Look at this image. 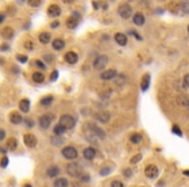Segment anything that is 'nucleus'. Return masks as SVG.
<instances>
[{
	"instance_id": "obj_1",
	"label": "nucleus",
	"mask_w": 189,
	"mask_h": 187,
	"mask_svg": "<svg viewBox=\"0 0 189 187\" xmlns=\"http://www.w3.org/2000/svg\"><path fill=\"white\" fill-rule=\"evenodd\" d=\"M66 172L70 177H80L83 175V168L79 165L78 163H70L68 166H66Z\"/></svg>"
},
{
	"instance_id": "obj_2",
	"label": "nucleus",
	"mask_w": 189,
	"mask_h": 187,
	"mask_svg": "<svg viewBox=\"0 0 189 187\" xmlns=\"http://www.w3.org/2000/svg\"><path fill=\"white\" fill-rule=\"evenodd\" d=\"M108 61H109L108 56H105V55H100V56H97L93 60V68L96 69V70H102V69L106 66Z\"/></svg>"
},
{
	"instance_id": "obj_3",
	"label": "nucleus",
	"mask_w": 189,
	"mask_h": 187,
	"mask_svg": "<svg viewBox=\"0 0 189 187\" xmlns=\"http://www.w3.org/2000/svg\"><path fill=\"white\" fill-rule=\"evenodd\" d=\"M118 13H119V16H121L122 18H124V19L130 18V17H131V15H132L131 5L127 4V3L121 4V5H119V8H118Z\"/></svg>"
},
{
	"instance_id": "obj_4",
	"label": "nucleus",
	"mask_w": 189,
	"mask_h": 187,
	"mask_svg": "<svg viewBox=\"0 0 189 187\" xmlns=\"http://www.w3.org/2000/svg\"><path fill=\"white\" fill-rule=\"evenodd\" d=\"M60 124L62 125L66 130H70L75 126V120H74L71 116H69V114H65V116H62L60 118Z\"/></svg>"
},
{
	"instance_id": "obj_5",
	"label": "nucleus",
	"mask_w": 189,
	"mask_h": 187,
	"mask_svg": "<svg viewBox=\"0 0 189 187\" xmlns=\"http://www.w3.org/2000/svg\"><path fill=\"white\" fill-rule=\"evenodd\" d=\"M62 156L65 158H68V160H75V158L78 157V152H77V149L74 148V147H65V148L62 149Z\"/></svg>"
},
{
	"instance_id": "obj_6",
	"label": "nucleus",
	"mask_w": 189,
	"mask_h": 187,
	"mask_svg": "<svg viewBox=\"0 0 189 187\" xmlns=\"http://www.w3.org/2000/svg\"><path fill=\"white\" fill-rule=\"evenodd\" d=\"M52 120H53V116H51V114L41 116L39 118V126H40V129H48L52 124Z\"/></svg>"
},
{
	"instance_id": "obj_7",
	"label": "nucleus",
	"mask_w": 189,
	"mask_h": 187,
	"mask_svg": "<svg viewBox=\"0 0 189 187\" xmlns=\"http://www.w3.org/2000/svg\"><path fill=\"white\" fill-rule=\"evenodd\" d=\"M23 142L27 147H30V148L37 146V138H35V135H32V134H25Z\"/></svg>"
},
{
	"instance_id": "obj_8",
	"label": "nucleus",
	"mask_w": 189,
	"mask_h": 187,
	"mask_svg": "<svg viewBox=\"0 0 189 187\" xmlns=\"http://www.w3.org/2000/svg\"><path fill=\"white\" fill-rule=\"evenodd\" d=\"M88 127H90V130L93 133V135L99 136V138H105V136H106L105 131L102 130V129H100L99 126H96L94 124H88Z\"/></svg>"
},
{
	"instance_id": "obj_9",
	"label": "nucleus",
	"mask_w": 189,
	"mask_h": 187,
	"mask_svg": "<svg viewBox=\"0 0 189 187\" xmlns=\"http://www.w3.org/2000/svg\"><path fill=\"white\" fill-rule=\"evenodd\" d=\"M145 175L148 178H155L158 175V168L155 165H148L145 168Z\"/></svg>"
},
{
	"instance_id": "obj_10",
	"label": "nucleus",
	"mask_w": 189,
	"mask_h": 187,
	"mask_svg": "<svg viewBox=\"0 0 189 187\" xmlns=\"http://www.w3.org/2000/svg\"><path fill=\"white\" fill-rule=\"evenodd\" d=\"M13 35H14V30H13L10 26H7V27H4V29L1 30V37L4 39H7V40L12 39Z\"/></svg>"
},
{
	"instance_id": "obj_11",
	"label": "nucleus",
	"mask_w": 189,
	"mask_h": 187,
	"mask_svg": "<svg viewBox=\"0 0 189 187\" xmlns=\"http://www.w3.org/2000/svg\"><path fill=\"white\" fill-rule=\"evenodd\" d=\"M83 156H84L86 160H93L94 156H96V149L92 148V147H87L83 151Z\"/></svg>"
},
{
	"instance_id": "obj_12",
	"label": "nucleus",
	"mask_w": 189,
	"mask_h": 187,
	"mask_svg": "<svg viewBox=\"0 0 189 187\" xmlns=\"http://www.w3.org/2000/svg\"><path fill=\"white\" fill-rule=\"evenodd\" d=\"M48 15L51 16V17H58V16L61 15L60 7H58V5H56V4L49 5V8H48Z\"/></svg>"
},
{
	"instance_id": "obj_13",
	"label": "nucleus",
	"mask_w": 189,
	"mask_h": 187,
	"mask_svg": "<svg viewBox=\"0 0 189 187\" xmlns=\"http://www.w3.org/2000/svg\"><path fill=\"white\" fill-rule=\"evenodd\" d=\"M65 61L69 64H71V65H73V64H77L78 63V55L73 51L68 52V54L65 55Z\"/></svg>"
},
{
	"instance_id": "obj_14",
	"label": "nucleus",
	"mask_w": 189,
	"mask_h": 187,
	"mask_svg": "<svg viewBox=\"0 0 189 187\" xmlns=\"http://www.w3.org/2000/svg\"><path fill=\"white\" fill-rule=\"evenodd\" d=\"M101 79H105V81H109V79H113V78L117 77V72L110 69V70H105L104 73H101Z\"/></svg>"
},
{
	"instance_id": "obj_15",
	"label": "nucleus",
	"mask_w": 189,
	"mask_h": 187,
	"mask_svg": "<svg viewBox=\"0 0 189 187\" xmlns=\"http://www.w3.org/2000/svg\"><path fill=\"white\" fill-rule=\"evenodd\" d=\"M114 39H115V42L119 44V46H126L127 44V37L124 34H122V33H117Z\"/></svg>"
},
{
	"instance_id": "obj_16",
	"label": "nucleus",
	"mask_w": 189,
	"mask_h": 187,
	"mask_svg": "<svg viewBox=\"0 0 189 187\" xmlns=\"http://www.w3.org/2000/svg\"><path fill=\"white\" fill-rule=\"evenodd\" d=\"M96 118L99 120L100 122L106 124V122L110 120V114H109V112H99V113H96Z\"/></svg>"
},
{
	"instance_id": "obj_17",
	"label": "nucleus",
	"mask_w": 189,
	"mask_h": 187,
	"mask_svg": "<svg viewBox=\"0 0 189 187\" xmlns=\"http://www.w3.org/2000/svg\"><path fill=\"white\" fill-rule=\"evenodd\" d=\"M10 122L12 124H14V125H18V124H21L22 121H23V118H22V116L19 113L17 112H13V113H10Z\"/></svg>"
},
{
	"instance_id": "obj_18",
	"label": "nucleus",
	"mask_w": 189,
	"mask_h": 187,
	"mask_svg": "<svg viewBox=\"0 0 189 187\" xmlns=\"http://www.w3.org/2000/svg\"><path fill=\"white\" fill-rule=\"evenodd\" d=\"M78 17H79L78 15H75V17H69L66 19V26H68L69 29H75L78 25Z\"/></svg>"
},
{
	"instance_id": "obj_19",
	"label": "nucleus",
	"mask_w": 189,
	"mask_h": 187,
	"mask_svg": "<svg viewBox=\"0 0 189 187\" xmlns=\"http://www.w3.org/2000/svg\"><path fill=\"white\" fill-rule=\"evenodd\" d=\"M30 109V101L27 99H22L21 101H19V111L23 113H27Z\"/></svg>"
},
{
	"instance_id": "obj_20",
	"label": "nucleus",
	"mask_w": 189,
	"mask_h": 187,
	"mask_svg": "<svg viewBox=\"0 0 189 187\" xmlns=\"http://www.w3.org/2000/svg\"><path fill=\"white\" fill-rule=\"evenodd\" d=\"M58 174H60V169H58V166H56V165L49 166L48 170H47V175H48V177H51V178L57 177Z\"/></svg>"
},
{
	"instance_id": "obj_21",
	"label": "nucleus",
	"mask_w": 189,
	"mask_h": 187,
	"mask_svg": "<svg viewBox=\"0 0 189 187\" xmlns=\"http://www.w3.org/2000/svg\"><path fill=\"white\" fill-rule=\"evenodd\" d=\"M144 22H145V17H144V15H141V13H136L135 16H133V24L137 25V26H143Z\"/></svg>"
},
{
	"instance_id": "obj_22",
	"label": "nucleus",
	"mask_w": 189,
	"mask_h": 187,
	"mask_svg": "<svg viewBox=\"0 0 189 187\" xmlns=\"http://www.w3.org/2000/svg\"><path fill=\"white\" fill-rule=\"evenodd\" d=\"M52 47H53L56 51H60V49H62L63 47H65V42H63L62 39H54V40L52 42Z\"/></svg>"
},
{
	"instance_id": "obj_23",
	"label": "nucleus",
	"mask_w": 189,
	"mask_h": 187,
	"mask_svg": "<svg viewBox=\"0 0 189 187\" xmlns=\"http://www.w3.org/2000/svg\"><path fill=\"white\" fill-rule=\"evenodd\" d=\"M149 82H150V75L149 74H145L143 78V83H141V90L143 91H146L149 88Z\"/></svg>"
},
{
	"instance_id": "obj_24",
	"label": "nucleus",
	"mask_w": 189,
	"mask_h": 187,
	"mask_svg": "<svg viewBox=\"0 0 189 187\" xmlns=\"http://www.w3.org/2000/svg\"><path fill=\"white\" fill-rule=\"evenodd\" d=\"M32 81L37 83H43L44 82V74L41 73V72H35L34 74H32Z\"/></svg>"
},
{
	"instance_id": "obj_25",
	"label": "nucleus",
	"mask_w": 189,
	"mask_h": 187,
	"mask_svg": "<svg viewBox=\"0 0 189 187\" xmlns=\"http://www.w3.org/2000/svg\"><path fill=\"white\" fill-rule=\"evenodd\" d=\"M53 186L54 187H68L69 182H68V179H65V178H57V179L54 181Z\"/></svg>"
},
{
	"instance_id": "obj_26",
	"label": "nucleus",
	"mask_w": 189,
	"mask_h": 187,
	"mask_svg": "<svg viewBox=\"0 0 189 187\" xmlns=\"http://www.w3.org/2000/svg\"><path fill=\"white\" fill-rule=\"evenodd\" d=\"M39 40L43 44L49 43V42H51V34H49V33H41V34L39 35Z\"/></svg>"
},
{
	"instance_id": "obj_27",
	"label": "nucleus",
	"mask_w": 189,
	"mask_h": 187,
	"mask_svg": "<svg viewBox=\"0 0 189 187\" xmlns=\"http://www.w3.org/2000/svg\"><path fill=\"white\" fill-rule=\"evenodd\" d=\"M17 140H16L14 138H10L9 140L7 142V148L9 149V151H14L16 148H17Z\"/></svg>"
},
{
	"instance_id": "obj_28",
	"label": "nucleus",
	"mask_w": 189,
	"mask_h": 187,
	"mask_svg": "<svg viewBox=\"0 0 189 187\" xmlns=\"http://www.w3.org/2000/svg\"><path fill=\"white\" fill-rule=\"evenodd\" d=\"M65 130H66V129H65V127H63L61 124H58V125H56V126L53 127V133L56 134V135H58V136L62 135V134L65 133Z\"/></svg>"
},
{
	"instance_id": "obj_29",
	"label": "nucleus",
	"mask_w": 189,
	"mask_h": 187,
	"mask_svg": "<svg viewBox=\"0 0 189 187\" xmlns=\"http://www.w3.org/2000/svg\"><path fill=\"white\" fill-rule=\"evenodd\" d=\"M52 101H53V96H47V97H43V99L40 100V104L44 105V107H47V105L52 104Z\"/></svg>"
},
{
	"instance_id": "obj_30",
	"label": "nucleus",
	"mask_w": 189,
	"mask_h": 187,
	"mask_svg": "<svg viewBox=\"0 0 189 187\" xmlns=\"http://www.w3.org/2000/svg\"><path fill=\"white\" fill-rule=\"evenodd\" d=\"M130 139H131L132 143H140L141 139H143V136H141L140 134H132L131 138H130Z\"/></svg>"
},
{
	"instance_id": "obj_31",
	"label": "nucleus",
	"mask_w": 189,
	"mask_h": 187,
	"mask_svg": "<svg viewBox=\"0 0 189 187\" xmlns=\"http://www.w3.org/2000/svg\"><path fill=\"white\" fill-rule=\"evenodd\" d=\"M30 7H34V8H38L39 5L41 4V0H27Z\"/></svg>"
},
{
	"instance_id": "obj_32",
	"label": "nucleus",
	"mask_w": 189,
	"mask_h": 187,
	"mask_svg": "<svg viewBox=\"0 0 189 187\" xmlns=\"http://www.w3.org/2000/svg\"><path fill=\"white\" fill-rule=\"evenodd\" d=\"M141 157H143V156H141L140 153H139V155H136L135 157H132V158H131V164H136L137 161H140V160H141Z\"/></svg>"
},
{
	"instance_id": "obj_33",
	"label": "nucleus",
	"mask_w": 189,
	"mask_h": 187,
	"mask_svg": "<svg viewBox=\"0 0 189 187\" xmlns=\"http://www.w3.org/2000/svg\"><path fill=\"white\" fill-rule=\"evenodd\" d=\"M181 9L184 10V13H189V3H183Z\"/></svg>"
},
{
	"instance_id": "obj_34",
	"label": "nucleus",
	"mask_w": 189,
	"mask_h": 187,
	"mask_svg": "<svg viewBox=\"0 0 189 187\" xmlns=\"http://www.w3.org/2000/svg\"><path fill=\"white\" fill-rule=\"evenodd\" d=\"M112 187H124V186H123V183H122L121 181H113Z\"/></svg>"
},
{
	"instance_id": "obj_35",
	"label": "nucleus",
	"mask_w": 189,
	"mask_h": 187,
	"mask_svg": "<svg viewBox=\"0 0 189 187\" xmlns=\"http://www.w3.org/2000/svg\"><path fill=\"white\" fill-rule=\"evenodd\" d=\"M25 122H26V126L27 127H32V126H34V121H32V120H30V118H26V120H25Z\"/></svg>"
},
{
	"instance_id": "obj_36",
	"label": "nucleus",
	"mask_w": 189,
	"mask_h": 187,
	"mask_svg": "<svg viewBox=\"0 0 189 187\" xmlns=\"http://www.w3.org/2000/svg\"><path fill=\"white\" fill-rule=\"evenodd\" d=\"M17 60L21 61V63H26V61H27V57L23 56V55H17Z\"/></svg>"
},
{
	"instance_id": "obj_37",
	"label": "nucleus",
	"mask_w": 189,
	"mask_h": 187,
	"mask_svg": "<svg viewBox=\"0 0 189 187\" xmlns=\"http://www.w3.org/2000/svg\"><path fill=\"white\" fill-rule=\"evenodd\" d=\"M172 131H174L175 134H177V135H179V136H181V135H183V134H181V131H180V129L176 126V125H175V126L172 127Z\"/></svg>"
},
{
	"instance_id": "obj_38",
	"label": "nucleus",
	"mask_w": 189,
	"mask_h": 187,
	"mask_svg": "<svg viewBox=\"0 0 189 187\" xmlns=\"http://www.w3.org/2000/svg\"><path fill=\"white\" fill-rule=\"evenodd\" d=\"M183 81H184V86H185V87H189V74L184 75V78H183Z\"/></svg>"
},
{
	"instance_id": "obj_39",
	"label": "nucleus",
	"mask_w": 189,
	"mask_h": 187,
	"mask_svg": "<svg viewBox=\"0 0 189 187\" xmlns=\"http://www.w3.org/2000/svg\"><path fill=\"white\" fill-rule=\"evenodd\" d=\"M7 165H8V157H7V156H4V157H3V160H1V168H5Z\"/></svg>"
},
{
	"instance_id": "obj_40",
	"label": "nucleus",
	"mask_w": 189,
	"mask_h": 187,
	"mask_svg": "<svg viewBox=\"0 0 189 187\" xmlns=\"http://www.w3.org/2000/svg\"><path fill=\"white\" fill-rule=\"evenodd\" d=\"M110 170H112L110 168H108V169H101V170H100V174H101V175H106V174H109V173H110Z\"/></svg>"
},
{
	"instance_id": "obj_41",
	"label": "nucleus",
	"mask_w": 189,
	"mask_h": 187,
	"mask_svg": "<svg viewBox=\"0 0 189 187\" xmlns=\"http://www.w3.org/2000/svg\"><path fill=\"white\" fill-rule=\"evenodd\" d=\"M57 77H58V72H57V70H54L53 73L51 74V81H56V79H57Z\"/></svg>"
},
{
	"instance_id": "obj_42",
	"label": "nucleus",
	"mask_w": 189,
	"mask_h": 187,
	"mask_svg": "<svg viewBox=\"0 0 189 187\" xmlns=\"http://www.w3.org/2000/svg\"><path fill=\"white\" fill-rule=\"evenodd\" d=\"M35 63H37V65L39 66V68H41V69H46V65H44V64H43V61L37 60V61H35Z\"/></svg>"
},
{
	"instance_id": "obj_43",
	"label": "nucleus",
	"mask_w": 189,
	"mask_h": 187,
	"mask_svg": "<svg viewBox=\"0 0 189 187\" xmlns=\"http://www.w3.org/2000/svg\"><path fill=\"white\" fill-rule=\"evenodd\" d=\"M123 174L126 175V177H131V174H132V172L130 169H126V170H123Z\"/></svg>"
},
{
	"instance_id": "obj_44",
	"label": "nucleus",
	"mask_w": 189,
	"mask_h": 187,
	"mask_svg": "<svg viewBox=\"0 0 189 187\" xmlns=\"http://www.w3.org/2000/svg\"><path fill=\"white\" fill-rule=\"evenodd\" d=\"M4 138H5V131L1 130V133H0V140H3Z\"/></svg>"
},
{
	"instance_id": "obj_45",
	"label": "nucleus",
	"mask_w": 189,
	"mask_h": 187,
	"mask_svg": "<svg viewBox=\"0 0 189 187\" xmlns=\"http://www.w3.org/2000/svg\"><path fill=\"white\" fill-rule=\"evenodd\" d=\"M130 33H131V34H132V35H135V37H136V38H137V39H141V37H140V35H137V33H135V31H132V30H131V31H130Z\"/></svg>"
},
{
	"instance_id": "obj_46",
	"label": "nucleus",
	"mask_w": 189,
	"mask_h": 187,
	"mask_svg": "<svg viewBox=\"0 0 189 187\" xmlns=\"http://www.w3.org/2000/svg\"><path fill=\"white\" fill-rule=\"evenodd\" d=\"M26 47H27V48H32V47H34V44L30 43V42H27V43H26Z\"/></svg>"
},
{
	"instance_id": "obj_47",
	"label": "nucleus",
	"mask_w": 189,
	"mask_h": 187,
	"mask_svg": "<svg viewBox=\"0 0 189 187\" xmlns=\"http://www.w3.org/2000/svg\"><path fill=\"white\" fill-rule=\"evenodd\" d=\"M8 48H9V47H8V46H7V44H4V46H3V47H1V49H3V51H5V49H8Z\"/></svg>"
},
{
	"instance_id": "obj_48",
	"label": "nucleus",
	"mask_w": 189,
	"mask_h": 187,
	"mask_svg": "<svg viewBox=\"0 0 189 187\" xmlns=\"http://www.w3.org/2000/svg\"><path fill=\"white\" fill-rule=\"evenodd\" d=\"M58 26V22L56 21V22H53V24H52V27H57Z\"/></svg>"
},
{
	"instance_id": "obj_49",
	"label": "nucleus",
	"mask_w": 189,
	"mask_h": 187,
	"mask_svg": "<svg viewBox=\"0 0 189 187\" xmlns=\"http://www.w3.org/2000/svg\"><path fill=\"white\" fill-rule=\"evenodd\" d=\"M63 3H66V4H69V3H73V0H62Z\"/></svg>"
},
{
	"instance_id": "obj_50",
	"label": "nucleus",
	"mask_w": 189,
	"mask_h": 187,
	"mask_svg": "<svg viewBox=\"0 0 189 187\" xmlns=\"http://www.w3.org/2000/svg\"><path fill=\"white\" fill-rule=\"evenodd\" d=\"M184 174H185V175H189V170H185V172H184Z\"/></svg>"
},
{
	"instance_id": "obj_51",
	"label": "nucleus",
	"mask_w": 189,
	"mask_h": 187,
	"mask_svg": "<svg viewBox=\"0 0 189 187\" xmlns=\"http://www.w3.org/2000/svg\"><path fill=\"white\" fill-rule=\"evenodd\" d=\"M25 187H32L31 185H25Z\"/></svg>"
},
{
	"instance_id": "obj_52",
	"label": "nucleus",
	"mask_w": 189,
	"mask_h": 187,
	"mask_svg": "<svg viewBox=\"0 0 189 187\" xmlns=\"http://www.w3.org/2000/svg\"><path fill=\"white\" fill-rule=\"evenodd\" d=\"M188 31H189V26H188Z\"/></svg>"
}]
</instances>
